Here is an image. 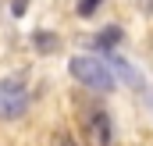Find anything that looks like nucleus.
<instances>
[{"instance_id":"nucleus-1","label":"nucleus","mask_w":153,"mask_h":146,"mask_svg":"<svg viewBox=\"0 0 153 146\" xmlns=\"http://www.w3.org/2000/svg\"><path fill=\"white\" fill-rule=\"evenodd\" d=\"M68 72L75 75V82H82L85 89H96V93H111L114 89V64L96 57V54H75L68 61Z\"/></svg>"},{"instance_id":"nucleus-2","label":"nucleus","mask_w":153,"mask_h":146,"mask_svg":"<svg viewBox=\"0 0 153 146\" xmlns=\"http://www.w3.org/2000/svg\"><path fill=\"white\" fill-rule=\"evenodd\" d=\"M29 86L22 78H0V121H14L29 110Z\"/></svg>"},{"instance_id":"nucleus-3","label":"nucleus","mask_w":153,"mask_h":146,"mask_svg":"<svg viewBox=\"0 0 153 146\" xmlns=\"http://www.w3.org/2000/svg\"><path fill=\"white\" fill-rule=\"evenodd\" d=\"M85 146H111V118L103 110L85 121Z\"/></svg>"},{"instance_id":"nucleus-4","label":"nucleus","mask_w":153,"mask_h":146,"mask_svg":"<svg viewBox=\"0 0 153 146\" xmlns=\"http://www.w3.org/2000/svg\"><path fill=\"white\" fill-rule=\"evenodd\" d=\"M117 39H121V29L117 25H107V29H100L89 43H93V50H111V46H117Z\"/></svg>"},{"instance_id":"nucleus-5","label":"nucleus","mask_w":153,"mask_h":146,"mask_svg":"<svg viewBox=\"0 0 153 146\" xmlns=\"http://www.w3.org/2000/svg\"><path fill=\"white\" fill-rule=\"evenodd\" d=\"M111 64H114V72L128 82V86H143V78H139V72L128 64V61H121V57H111Z\"/></svg>"},{"instance_id":"nucleus-6","label":"nucleus","mask_w":153,"mask_h":146,"mask_svg":"<svg viewBox=\"0 0 153 146\" xmlns=\"http://www.w3.org/2000/svg\"><path fill=\"white\" fill-rule=\"evenodd\" d=\"M32 46H36L39 54H53L57 50V36L46 32V29H39V32H32Z\"/></svg>"},{"instance_id":"nucleus-7","label":"nucleus","mask_w":153,"mask_h":146,"mask_svg":"<svg viewBox=\"0 0 153 146\" xmlns=\"http://www.w3.org/2000/svg\"><path fill=\"white\" fill-rule=\"evenodd\" d=\"M100 4H103V0H78V18H89Z\"/></svg>"},{"instance_id":"nucleus-8","label":"nucleus","mask_w":153,"mask_h":146,"mask_svg":"<svg viewBox=\"0 0 153 146\" xmlns=\"http://www.w3.org/2000/svg\"><path fill=\"white\" fill-rule=\"evenodd\" d=\"M50 146H75V139H71L68 132H53V136H50Z\"/></svg>"},{"instance_id":"nucleus-9","label":"nucleus","mask_w":153,"mask_h":146,"mask_svg":"<svg viewBox=\"0 0 153 146\" xmlns=\"http://www.w3.org/2000/svg\"><path fill=\"white\" fill-rule=\"evenodd\" d=\"M11 11H14V18H22V14L29 11V0H14V4H11Z\"/></svg>"},{"instance_id":"nucleus-10","label":"nucleus","mask_w":153,"mask_h":146,"mask_svg":"<svg viewBox=\"0 0 153 146\" xmlns=\"http://www.w3.org/2000/svg\"><path fill=\"white\" fill-rule=\"evenodd\" d=\"M150 104H153V96H150Z\"/></svg>"}]
</instances>
